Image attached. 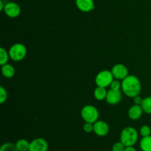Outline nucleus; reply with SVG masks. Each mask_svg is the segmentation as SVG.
Returning <instances> with one entry per match:
<instances>
[{"label": "nucleus", "mask_w": 151, "mask_h": 151, "mask_svg": "<svg viewBox=\"0 0 151 151\" xmlns=\"http://www.w3.org/2000/svg\"><path fill=\"white\" fill-rule=\"evenodd\" d=\"M122 90L125 95L131 98L139 96L142 90L139 79L134 75H128L122 81Z\"/></svg>", "instance_id": "1"}, {"label": "nucleus", "mask_w": 151, "mask_h": 151, "mask_svg": "<svg viewBox=\"0 0 151 151\" xmlns=\"http://www.w3.org/2000/svg\"><path fill=\"white\" fill-rule=\"evenodd\" d=\"M139 135L134 127H126L122 130L120 134V142L125 147H134L138 141Z\"/></svg>", "instance_id": "2"}, {"label": "nucleus", "mask_w": 151, "mask_h": 151, "mask_svg": "<svg viewBox=\"0 0 151 151\" xmlns=\"http://www.w3.org/2000/svg\"><path fill=\"white\" fill-rule=\"evenodd\" d=\"M8 53L12 60L14 62H20L25 58L27 50L24 44L22 43H16L10 47Z\"/></svg>", "instance_id": "3"}, {"label": "nucleus", "mask_w": 151, "mask_h": 151, "mask_svg": "<svg viewBox=\"0 0 151 151\" xmlns=\"http://www.w3.org/2000/svg\"><path fill=\"white\" fill-rule=\"evenodd\" d=\"M81 117L86 122L94 124L98 119L99 111L93 105H85L81 110Z\"/></svg>", "instance_id": "4"}, {"label": "nucleus", "mask_w": 151, "mask_h": 151, "mask_svg": "<svg viewBox=\"0 0 151 151\" xmlns=\"http://www.w3.org/2000/svg\"><path fill=\"white\" fill-rule=\"evenodd\" d=\"M114 80L113 74L111 71L109 70H102L98 73L95 78V83L97 87H107L111 85Z\"/></svg>", "instance_id": "5"}, {"label": "nucleus", "mask_w": 151, "mask_h": 151, "mask_svg": "<svg viewBox=\"0 0 151 151\" xmlns=\"http://www.w3.org/2000/svg\"><path fill=\"white\" fill-rule=\"evenodd\" d=\"M48 142L46 139L36 138L30 142L29 151H48Z\"/></svg>", "instance_id": "6"}, {"label": "nucleus", "mask_w": 151, "mask_h": 151, "mask_svg": "<svg viewBox=\"0 0 151 151\" xmlns=\"http://www.w3.org/2000/svg\"><path fill=\"white\" fill-rule=\"evenodd\" d=\"M3 11L10 18H16L20 15L21 7L17 3L10 1L5 4Z\"/></svg>", "instance_id": "7"}, {"label": "nucleus", "mask_w": 151, "mask_h": 151, "mask_svg": "<svg viewBox=\"0 0 151 151\" xmlns=\"http://www.w3.org/2000/svg\"><path fill=\"white\" fill-rule=\"evenodd\" d=\"M111 73L115 79L123 80L128 76V70L122 64H116L112 68Z\"/></svg>", "instance_id": "8"}, {"label": "nucleus", "mask_w": 151, "mask_h": 151, "mask_svg": "<svg viewBox=\"0 0 151 151\" xmlns=\"http://www.w3.org/2000/svg\"><path fill=\"white\" fill-rule=\"evenodd\" d=\"M94 133L97 136L103 137L108 135L109 132V125L106 121L103 120H97L95 123H94Z\"/></svg>", "instance_id": "9"}, {"label": "nucleus", "mask_w": 151, "mask_h": 151, "mask_svg": "<svg viewBox=\"0 0 151 151\" xmlns=\"http://www.w3.org/2000/svg\"><path fill=\"white\" fill-rule=\"evenodd\" d=\"M122 97V94L120 90H114L111 89L108 91L106 99L109 105H114L120 102Z\"/></svg>", "instance_id": "10"}, {"label": "nucleus", "mask_w": 151, "mask_h": 151, "mask_svg": "<svg viewBox=\"0 0 151 151\" xmlns=\"http://www.w3.org/2000/svg\"><path fill=\"white\" fill-rule=\"evenodd\" d=\"M75 3L78 8L82 12L87 13L94 9V2L93 0H76Z\"/></svg>", "instance_id": "11"}, {"label": "nucleus", "mask_w": 151, "mask_h": 151, "mask_svg": "<svg viewBox=\"0 0 151 151\" xmlns=\"http://www.w3.org/2000/svg\"><path fill=\"white\" fill-rule=\"evenodd\" d=\"M143 110L142 108L141 105H134L129 108L128 112V117L132 120H137L140 118L142 115Z\"/></svg>", "instance_id": "12"}, {"label": "nucleus", "mask_w": 151, "mask_h": 151, "mask_svg": "<svg viewBox=\"0 0 151 151\" xmlns=\"http://www.w3.org/2000/svg\"><path fill=\"white\" fill-rule=\"evenodd\" d=\"M15 68L10 64H5L1 66V73L3 76L5 78H10L14 76L15 75Z\"/></svg>", "instance_id": "13"}, {"label": "nucleus", "mask_w": 151, "mask_h": 151, "mask_svg": "<svg viewBox=\"0 0 151 151\" xmlns=\"http://www.w3.org/2000/svg\"><path fill=\"white\" fill-rule=\"evenodd\" d=\"M107 93L108 91L106 90V87H97L94 91V96L97 100L102 101L106 99Z\"/></svg>", "instance_id": "14"}, {"label": "nucleus", "mask_w": 151, "mask_h": 151, "mask_svg": "<svg viewBox=\"0 0 151 151\" xmlns=\"http://www.w3.org/2000/svg\"><path fill=\"white\" fill-rule=\"evenodd\" d=\"M139 147L142 151H151V136L142 137L139 142Z\"/></svg>", "instance_id": "15"}, {"label": "nucleus", "mask_w": 151, "mask_h": 151, "mask_svg": "<svg viewBox=\"0 0 151 151\" xmlns=\"http://www.w3.org/2000/svg\"><path fill=\"white\" fill-rule=\"evenodd\" d=\"M29 144L30 142H28L27 139H21L18 140L15 144L19 151H29Z\"/></svg>", "instance_id": "16"}, {"label": "nucleus", "mask_w": 151, "mask_h": 151, "mask_svg": "<svg viewBox=\"0 0 151 151\" xmlns=\"http://www.w3.org/2000/svg\"><path fill=\"white\" fill-rule=\"evenodd\" d=\"M141 107L145 113L151 114V96H147L143 99Z\"/></svg>", "instance_id": "17"}, {"label": "nucleus", "mask_w": 151, "mask_h": 151, "mask_svg": "<svg viewBox=\"0 0 151 151\" xmlns=\"http://www.w3.org/2000/svg\"><path fill=\"white\" fill-rule=\"evenodd\" d=\"M9 53L3 47L0 48V65L2 66V65L7 64V62L9 60Z\"/></svg>", "instance_id": "18"}, {"label": "nucleus", "mask_w": 151, "mask_h": 151, "mask_svg": "<svg viewBox=\"0 0 151 151\" xmlns=\"http://www.w3.org/2000/svg\"><path fill=\"white\" fill-rule=\"evenodd\" d=\"M0 151H19L15 144L11 142H6L1 145Z\"/></svg>", "instance_id": "19"}, {"label": "nucleus", "mask_w": 151, "mask_h": 151, "mask_svg": "<svg viewBox=\"0 0 151 151\" xmlns=\"http://www.w3.org/2000/svg\"><path fill=\"white\" fill-rule=\"evenodd\" d=\"M140 134L142 137H147L151 135V128L149 126L144 125L140 128Z\"/></svg>", "instance_id": "20"}, {"label": "nucleus", "mask_w": 151, "mask_h": 151, "mask_svg": "<svg viewBox=\"0 0 151 151\" xmlns=\"http://www.w3.org/2000/svg\"><path fill=\"white\" fill-rule=\"evenodd\" d=\"M126 147L122 142H118L114 144L112 146V151H124Z\"/></svg>", "instance_id": "21"}, {"label": "nucleus", "mask_w": 151, "mask_h": 151, "mask_svg": "<svg viewBox=\"0 0 151 151\" xmlns=\"http://www.w3.org/2000/svg\"><path fill=\"white\" fill-rule=\"evenodd\" d=\"M7 98V90L4 88V87L1 86L0 87V103L3 104L6 102Z\"/></svg>", "instance_id": "22"}, {"label": "nucleus", "mask_w": 151, "mask_h": 151, "mask_svg": "<svg viewBox=\"0 0 151 151\" xmlns=\"http://www.w3.org/2000/svg\"><path fill=\"white\" fill-rule=\"evenodd\" d=\"M111 89L114 90H120V88H122V83L119 81V80L114 79L110 85Z\"/></svg>", "instance_id": "23"}, {"label": "nucleus", "mask_w": 151, "mask_h": 151, "mask_svg": "<svg viewBox=\"0 0 151 151\" xmlns=\"http://www.w3.org/2000/svg\"><path fill=\"white\" fill-rule=\"evenodd\" d=\"M83 130L86 133H91V132H92L94 130V124L86 122L83 124Z\"/></svg>", "instance_id": "24"}, {"label": "nucleus", "mask_w": 151, "mask_h": 151, "mask_svg": "<svg viewBox=\"0 0 151 151\" xmlns=\"http://www.w3.org/2000/svg\"><path fill=\"white\" fill-rule=\"evenodd\" d=\"M143 99L142 97H140L139 96H137L136 97L134 98V105H141L142 103Z\"/></svg>", "instance_id": "25"}, {"label": "nucleus", "mask_w": 151, "mask_h": 151, "mask_svg": "<svg viewBox=\"0 0 151 151\" xmlns=\"http://www.w3.org/2000/svg\"><path fill=\"white\" fill-rule=\"evenodd\" d=\"M124 151H137L134 147H126Z\"/></svg>", "instance_id": "26"}, {"label": "nucleus", "mask_w": 151, "mask_h": 151, "mask_svg": "<svg viewBox=\"0 0 151 151\" xmlns=\"http://www.w3.org/2000/svg\"><path fill=\"white\" fill-rule=\"evenodd\" d=\"M4 6H5V4H4L2 0H0V11H3L4 10Z\"/></svg>", "instance_id": "27"}, {"label": "nucleus", "mask_w": 151, "mask_h": 151, "mask_svg": "<svg viewBox=\"0 0 151 151\" xmlns=\"http://www.w3.org/2000/svg\"><path fill=\"white\" fill-rule=\"evenodd\" d=\"M150 52H151V47H150Z\"/></svg>", "instance_id": "28"}]
</instances>
